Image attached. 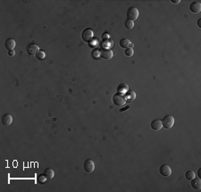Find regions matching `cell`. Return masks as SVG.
Instances as JSON below:
<instances>
[{"instance_id": "1", "label": "cell", "mask_w": 201, "mask_h": 192, "mask_svg": "<svg viewBox=\"0 0 201 192\" xmlns=\"http://www.w3.org/2000/svg\"><path fill=\"white\" fill-rule=\"evenodd\" d=\"M162 125L165 129L170 130L174 125V118L172 115H166L162 119Z\"/></svg>"}, {"instance_id": "2", "label": "cell", "mask_w": 201, "mask_h": 192, "mask_svg": "<svg viewBox=\"0 0 201 192\" xmlns=\"http://www.w3.org/2000/svg\"><path fill=\"white\" fill-rule=\"evenodd\" d=\"M113 103L117 106H123L126 104V99L123 94H115L113 96Z\"/></svg>"}, {"instance_id": "3", "label": "cell", "mask_w": 201, "mask_h": 192, "mask_svg": "<svg viewBox=\"0 0 201 192\" xmlns=\"http://www.w3.org/2000/svg\"><path fill=\"white\" fill-rule=\"evenodd\" d=\"M127 18L128 20L135 21L139 18V10L136 7H131L127 11Z\"/></svg>"}, {"instance_id": "4", "label": "cell", "mask_w": 201, "mask_h": 192, "mask_svg": "<svg viewBox=\"0 0 201 192\" xmlns=\"http://www.w3.org/2000/svg\"><path fill=\"white\" fill-rule=\"evenodd\" d=\"M83 169L87 173H91L95 170V163L91 159H87L83 164Z\"/></svg>"}, {"instance_id": "5", "label": "cell", "mask_w": 201, "mask_h": 192, "mask_svg": "<svg viewBox=\"0 0 201 192\" xmlns=\"http://www.w3.org/2000/svg\"><path fill=\"white\" fill-rule=\"evenodd\" d=\"M159 172L164 177H169V176H171V174H172V169L168 164H163L160 166Z\"/></svg>"}, {"instance_id": "6", "label": "cell", "mask_w": 201, "mask_h": 192, "mask_svg": "<svg viewBox=\"0 0 201 192\" xmlns=\"http://www.w3.org/2000/svg\"><path fill=\"white\" fill-rule=\"evenodd\" d=\"M114 56V52L108 48H102L100 51V57L105 60H110Z\"/></svg>"}, {"instance_id": "7", "label": "cell", "mask_w": 201, "mask_h": 192, "mask_svg": "<svg viewBox=\"0 0 201 192\" xmlns=\"http://www.w3.org/2000/svg\"><path fill=\"white\" fill-rule=\"evenodd\" d=\"M39 51V47L36 44H30L26 47V52L30 55H36Z\"/></svg>"}, {"instance_id": "8", "label": "cell", "mask_w": 201, "mask_h": 192, "mask_svg": "<svg viewBox=\"0 0 201 192\" xmlns=\"http://www.w3.org/2000/svg\"><path fill=\"white\" fill-rule=\"evenodd\" d=\"M190 11L193 14H198L201 11V4L199 2L194 1L190 5Z\"/></svg>"}, {"instance_id": "9", "label": "cell", "mask_w": 201, "mask_h": 192, "mask_svg": "<svg viewBox=\"0 0 201 192\" xmlns=\"http://www.w3.org/2000/svg\"><path fill=\"white\" fill-rule=\"evenodd\" d=\"M12 122H13V117H12L11 114H4L2 116L1 123L3 125H5V126H10V125L12 124Z\"/></svg>"}, {"instance_id": "10", "label": "cell", "mask_w": 201, "mask_h": 192, "mask_svg": "<svg viewBox=\"0 0 201 192\" xmlns=\"http://www.w3.org/2000/svg\"><path fill=\"white\" fill-rule=\"evenodd\" d=\"M150 126H151V129L154 130L156 131H158L160 130L161 129L163 128V125H162V121L159 120V119H156V120H153L150 123Z\"/></svg>"}, {"instance_id": "11", "label": "cell", "mask_w": 201, "mask_h": 192, "mask_svg": "<svg viewBox=\"0 0 201 192\" xmlns=\"http://www.w3.org/2000/svg\"><path fill=\"white\" fill-rule=\"evenodd\" d=\"M119 44H120V47H122V48H125V49H127V48H132V47H133L132 42V41H131L130 39H121L120 42H119Z\"/></svg>"}, {"instance_id": "12", "label": "cell", "mask_w": 201, "mask_h": 192, "mask_svg": "<svg viewBox=\"0 0 201 192\" xmlns=\"http://www.w3.org/2000/svg\"><path fill=\"white\" fill-rule=\"evenodd\" d=\"M94 36V32L91 29H85L82 32V39L85 41L90 40Z\"/></svg>"}, {"instance_id": "13", "label": "cell", "mask_w": 201, "mask_h": 192, "mask_svg": "<svg viewBox=\"0 0 201 192\" xmlns=\"http://www.w3.org/2000/svg\"><path fill=\"white\" fill-rule=\"evenodd\" d=\"M5 48L8 50V51H10V50H13L16 47V42L15 40L13 39H8L5 40Z\"/></svg>"}, {"instance_id": "14", "label": "cell", "mask_w": 201, "mask_h": 192, "mask_svg": "<svg viewBox=\"0 0 201 192\" xmlns=\"http://www.w3.org/2000/svg\"><path fill=\"white\" fill-rule=\"evenodd\" d=\"M129 90V86L126 84V83L123 82V83H121V84L118 85L117 87V91H118V93L119 94H125L127 91Z\"/></svg>"}, {"instance_id": "15", "label": "cell", "mask_w": 201, "mask_h": 192, "mask_svg": "<svg viewBox=\"0 0 201 192\" xmlns=\"http://www.w3.org/2000/svg\"><path fill=\"white\" fill-rule=\"evenodd\" d=\"M43 174L45 175V177H46L47 180L48 181V180H51V179L54 178V176H55V172H54V170L51 169V168H46V169L44 170Z\"/></svg>"}, {"instance_id": "16", "label": "cell", "mask_w": 201, "mask_h": 192, "mask_svg": "<svg viewBox=\"0 0 201 192\" xmlns=\"http://www.w3.org/2000/svg\"><path fill=\"white\" fill-rule=\"evenodd\" d=\"M124 97L126 99V101H127V100H128V101H133V100L136 98V93L134 92L133 90L129 89L127 92L125 93Z\"/></svg>"}, {"instance_id": "17", "label": "cell", "mask_w": 201, "mask_h": 192, "mask_svg": "<svg viewBox=\"0 0 201 192\" xmlns=\"http://www.w3.org/2000/svg\"><path fill=\"white\" fill-rule=\"evenodd\" d=\"M191 187L194 189H197V190H199L201 189V181H200V179L199 178H194L193 180H191Z\"/></svg>"}, {"instance_id": "18", "label": "cell", "mask_w": 201, "mask_h": 192, "mask_svg": "<svg viewBox=\"0 0 201 192\" xmlns=\"http://www.w3.org/2000/svg\"><path fill=\"white\" fill-rule=\"evenodd\" d=\"M35 56H36V58H37V60L42 61V60H44L45 58H46L47 55H46V52H45V51H42V50H39V51L37 53V55H36Z\"/></svg>"}, {"instance_id": "19", "label": "cell", "mask_w": 201, "mask_h": 192, "mask_svg": "<svg viewBox=\"0 0 201 192\" xmlns=\"http://www.w3.org/2000/svg\"><path fill=\"white\" fill-rule=\"evenodd\" d=\"M185 177H186L187 180L191 181V180H193L194 178H196V174H195V172H193V171H187L186 173H185Z\"/></svg>"}, {"instance_id": "20", "label": "cell", "mask_w": 201, "mask_h": 192, "mask_svg": "<svg viewBox=\"0 0 201 192\" xmlns=\"http://www.w3.org/2000/svg\"><path fill=\"white\" fill-rule=\"evenodd\" d=\"M124 27H125L127 30H132V29L134 27V22L127 19V20L124 22Z\"/></svg>"}, {"instance_id": "21", "label": "cell", "mask_w": 201, "mask_h": 192, "mask_svg": "<svg viewBox=\"0 0 201 192\" xmlns=\"http://www.w3.org/2000/svg\"><path fill=\"white\" fill-rule=\"evenodd\" d=\"M37 181H38V182L39 183V184H45V183H46V181H47V178L45 177V175L42 173V174H39V175H38V177H37Z\"/></svg>"}, {"instance_id": "22", "label": "cell", "mask_w": 201, "mask_h": 192, "mask_svg": "<svg viewBox=\"0 0 201 192\" xmlns=\"http://www.w3.org/2000/svg\"><path fill=\"white\" fill-rule=\"evenodd\" d=\"M125 55L126 56H128V57H131V56H132L133 55V54H134V50H133V48H127L126 50H125Z\"/></svg>"}, {"instance_id": "23", "label": "cell", "mask_w": 201, "mask_h": 192, "mask_svg": "<svg viewBox=\"0 0 201 192\" xmlns=\"http://www.w3.org/2000/svg\"><path fill=\"white\" fill-rule=\"evenodd\" d=\"M92 54H93V57H95V58L100 57V52L98 51V50H95V51L92 52Z\"/></svg>"}, {"instance_id": "24", "label": "cell", "mask_w": 201, "mask_h": 192, "mask_svg": "<svg viewBox=\"0 0 201 192\" xmlns=\"http://www.w3.org/2000/svg\"><path fill=\"white\" fill-rule=\"evenodd\" d=\"M110 38V35L108 34V32H106V33H103L102 34V39H105V40H107Z\"/></svg>"}, {"instance_id": "25", "label": "cell", "mask_w": 201, "mask_h": 192, "mask_svg": "<svg viewBox=\"0 0 201 192\" xmlns=\"http://www.w3.org/2000/svg\"><path fill=\"white\" fill-rule=\"evenodd\" d=\"M8 55H9L10 56H13L14 51H13V50H10V51H8Z\"/></svg>"}, {"instance_id": "26", "label": "cell", "mask_w": 201, "mask_h": 192, "mask_svg": "<svg viewBox=\"0 0 201 192\" xmlns=\"http://www.w3.org/2000/svg\"><path fill=\"white\" fill-rule=\"evenodd\" d=\"M172 3L173 4H179V3H181V0H172Z\"/></svg>"}, {"instance_id": "27", "label": "cell", "mask_w": 201, "mask_h": 192, "mask_svg": "<svg viewBox=\"0 0 201 192\" xmlns=\"http://www.w3.org/2000/svg\"><path fill=\"white\" fill-rule=\"evenodd\" d=\"M129 108H130V106H126V107H124V108H122V109L120 110V112H123L124 110H126V109H129Z\"/></svg>"}, {"instance_id": "28", "label": "cell", "mask_w": 201, "mask_h": 192, "mask_svg": "<svg viewBox=\"0 0 201 192\" xmlns=\"http://www.w3.org/2000/svg\"><path fill=\"white\" fill-rule=\"evenodd\" d=\"M200 21H201V20H200V19H199V20H198V27H199V28H200V27H201V25H200Z\"/></svg>"}, {"instance_id": "29", "label": "cell", "mask_w": 201, "mask_h": 192, "mask_svg": "<svg viewBox=\"0 0 201 192\" xmlns=\"http://www.w3.org/2000/svg\"><path fill=\"white\" fill-rule=\"evenodd\" d=\"M198 177H201V175H200V169H198Z\"/></svg>"}]
</instances>
